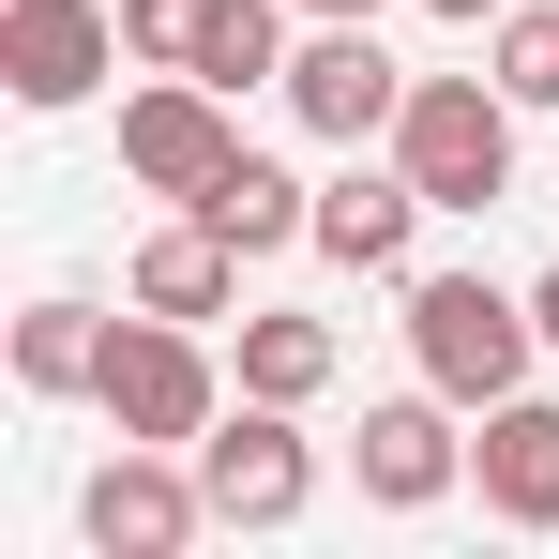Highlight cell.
I'll return each instance as SVG.
<instances>
[{"label": "cell", "instance_id": "obj_10", "mask_svg": "<svg viewBox=\"0 0 559 559\" xmlns=\"http://www.w3.org/2000/svg\"><path fill=\"white\" fill-rule=\"evenodd\" d=\"M424 212H439V197L408 182V167H393V136H378V152H348V167L318 182V258H333V273H408Z\"/></svg>", "mask_w": 559, "mask_h": 559}, {"label": "cell", "instance_id": "obj_14", "mask_svg": "<svg viewBox=\"0 0 559 559\" xmlns=\"http://www.w3.org/2000/svg\"><path fill=\"white\" fill-rule=\"evenodd\" d=\"M197 212H212V227H227V242H242V258H287V242H318V182H287L273 152H227V167H212V197H197Z\"/></svg>", "mask_w": 559, "mask_h": 559}, {"label": "cell", "instance_id": "obj_21", "mask_svg": "<svg viewBox=\"0 0 559 559\" xmlns=\"http://www.w3.org/2000/svg\"><path fill=\"white\" fill-rule=\"evenodd\" d=\"M287 15H378V0H287Z\"/></svg>", "mask_w": 559, "mask_h": 559}, {"label": "cell", "instance_id": "obj_5", "mask_svg": "<svg viewBox=\"0 0 559 559\" xmlns=\"http://www.w3.org/2000/svg\"><path fill=\"white\" fill-rule=\"evenodd\" d=\"M197 530H212V484H197V454H167V439H121V454L76 484V545L92 559H182Z\"/></svg>", "mask_w": 559, "mask_h": 559}, {"label": "cell", "instance_id": "obj_4", "mask_svg": "<svg viewBox=\"0 0 559 559\" xmlns=\"http://www.w3.org/2000/svg\"><path fill=\"white\" fill-rule=\"evenodd\" d=\"M197 484H212V530H302V514H318L302 408H273V393L212 408V439H197Z\"/></svg>", "mask_w": 559, "mask_h": 559}, {"label": "cell", "instance_id": "obj_16", "mask_svg": "<svg viewBox=\"0 0 559 559\" xmlns=\"http://www.w3.org/2000/svg\"><path fill=\"white\" fill-rule=\"evenodd\" d=\"M197 76L242 106V92H287V0H227L212 15V46H197Z\"/></svg>", "mask_w": 559, "mask_h": 559}, {"label": "cell", "instance_id": "obj_8", "mask_svg": "<svg viewBox=\"0 0 559 559\" xmlns=\"http://www.w3.org/2000/svg\"><path fill=\"white\" fill-rule=\"evenodd\" d=\"M242 152V121H227V92L212 76H152V92H121V182L136 197H212V167Z\"/></svg>", "mask_w": 559, "mask_h": 559}, {"label": "cell", "instance_id": "obj_20", "mask_svg": "<svg viewBox=\"0 0 559 559\" xmlns=\"http://www.w3.org/2000/svg\"><path fill=\"white\" fill-rule=\"evenodd\" d=\"M530 318H545V348H559V273H545V287H530Z\"/></svg>", "mask_w": 559, "mask_h": 559}, {"label": "cell", "instance_id": "obj_1", "mask_svg": "<svg viewBox=\"0 0 559 559\" xmlns=\"http://www.w3.org/2000/svg\"><path fill=\"white\" fill-rule=\"evenodd\" d=\"M408 364L439 378L454 408H499V393H530V364H545V318H530V287L424 273L408 287Z\"/></svg>", "mask_w": 559, "mask_h": 559}, {"label": "cell", "instance_id": "obj_17", "mask_svg": "<svg viewBox=\"0 0 559 559\" xmlns=\"http://www.w3.org/2000/svg\"><path fill=\"white\" fill-rule=\"evenodd\" d=\"M484 76H499V92L545 121V106H559V0H514V15L484 31Z\"/></svg>", "mask_w": 559, "mask_h": 559}, {"label": "cell", "instance_id": "obj_11", "mask_svg": "<svg viewBox=\"0 0 559 559\" xmlns=\"http://www.w3.org/2000/svg\"><path fill=\"white\" fill-rule=\"evenodd\" d=\"M468 484L499 530H559V393H499L468 439Z\"/></svg>", "mask_w": 559, "mask_h": 559}, {"label": "cell", "instance_id": "obj_18", "mask_svg": "<svg viewBox=\"0 0 559 559\" xmlns=\"http://www.w3.org/2000/svg\"><path fill=\"white\" fill-rule=\"evenodd\" d=\"M212 15H227V0H121V46H136L152 76H197V46H212Z\"/></svg>", "mask_w": 559, "mask_h": 559}, {"label": "cell", "instance_id": "obj_13", "mask_svg": "<svg viewBox=\"0 0 559 559\" xmlns=\"http://www.w3.org/2000/svg\"><path fill=\"white\" fill-rule=\"evenodd\" d=\"M227 378H242V393H273V408H318V393L348 378V333H333V318L258 302V318H242V348H227Z\"/></svg>", "mask_w": 559, "mask_h": 559}, {"label": "cell", "instance_id": "obj_19", "mask_svg": "<svg viewBox=\"0 0 559 559\" xmlns=\"http://www.w3.org/2000/svg\"><path fill=\"white\" fill-rule=\"evenodd\" d=\"M424 15H439V31H499L514 0H424Z\"/></svg>", "mask_w": 559, "mask_h": 559}, {"label": "cell", "instance_id": "obj_9", "mask_svg": "<svg viewBox=\"0 0 559 559\" xmlns=\"http://www.w3.org/2000/svg\"><path fill=\"white\" fill-rule=\"evenodd\" d=\"M348 484H364L378 514H439L468 484V439H454V393L424 378V393H378L364 408V439H348Z\"/></svg>", "mask_w": 559, "mask_h": 559}, {"label": "cell", "instance_id": "obj_15", "mask_svg": "<svg viewBox=\"0 0 559 559\" xmlns=\"http://www.w3.org/2000/svg\"><path fill=\"white\" fill-rule=\"evenodd\" d=\"M106 333H121L106 302H76V287H46V302L15 318V393H46V408H61V393H92V378H106Z\"/></svg>", "mask_w": 559, "mask_h": 559}, {"label": "cell", "instance_id": "obj_3", "mask_svg": "<svg viewBox=\"0 0 559 559\" xmlns=\"http://www.w3.org/2000/svg\"><path fill=\"white\" fill-rule=\"evenodd\" d=\"M92 408L121 424V439H167V454H197L212 439V408H227V364L197 348V318H121L106 333V378H92Z\"/></svg>", "mask_w": 559, "mask_h": 559}, {"label": "cell", "instance_id": "obj_2", "mask_svg": "<svg viewBox=\"0 0 559 559\" xmlns=\"http://www.w3.org/2000/svg\"><path fill=\"white\" fill-rule=\"evenodd\" d=\"M514 121H530V106L499 92V76H408L393 167L439 197V212H499V197H514Z\"/></svg>", "mask_w": 559, "mask_h": 559}, {"label": "cell", "instance_id": "obj_6", "mask_svg": "<svg viewBox=\"0 0 559 559\" xmlns=\"http://www.w3.org/2000/svg\"><path fill=\"white\" fill-rule=\"evenodd\" d=\"M393 106H408V61L378 46V15H318V31L287 46V121H302V136L378 152V136H393Z\"/></svg>", "mask_w": 559, "mask_h": 559}, {"label": "cell", "instance_id": "obj_7", "mask_svg": "<svg viewBox=\"0 0 559 559\" xmlns=\"http://www.w3.org/2000/svg\"><path fill=\"white\" fill-rule=\"evenodd\" d=\"M136 46H121V0H0V92L31 106V121H61V106H92Z\"/></svg>", "mask_w": 559, "mask_h": 559}, {"label": "cell", "instance_id": "obj_12", "mask_svg": "<svg viewBox=\"0 0 559 559\" xmlns=\"http://www.w3.org/2000/svg\"><path fill=\"white\" fill-rule=\"evenodd\" d=\"M121 302H152V318H197V333H212V318L242 302V242H227L212 212H182V227H152V242H136Z\"/></svg>", "mask_w": 559, "mask_h": 559}]
</instances>
